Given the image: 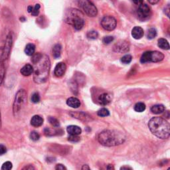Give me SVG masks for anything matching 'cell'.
Returning <instances> with one entry per match:
<instances>
[{
    "mask_svg": "<svg viewBox=\"0 0 170 170\" xmlns=\"http://www.w3.org/2000/svg\"><path fill=\"white\" fill-rule=\"evenodd\" d=\"M107 170H114V165H112V164L108 165V166H107Z\"/></svg>",
    "mask_w": 170,
    "mask_h": 170,
    "instance_id": "ab89813d",
    "label": "cell"
},
{
    "mask_svg": "<svg viewBox=\"0 0 170 170\" xmlns=\"http://www.w3.org/2000/svg\"><path fill=\"white\" fill-rule=\"evenodd\" d=\"M81 170H90V169L88 165H84L82 167Z\"/></svg>",
    "mask_w": 170,
    "mask_h": 170,
    "instance_id": "60d3db41",
    "label": "cell"
},
{
    "mask_svg": "<svg viewBox=\"0 0 170 170\" xmlns=\"http://www.w3.org/2000/svg\"><path fill=\"white\" fill-rule=\"evenodd\" d=\"M97 114L98 116L101 117H106L110 115V112L109 110L105 109V108H103V109H101L98 111Z\"/></svg>",
    "mask_w": 170,
    "mask_h": 170,
    "instance_id": "d4e9b609",
    "label": "cell"
},
{
    "mask_svg": "<svg viewBox=\"0 0 170 170\" xmlns=\"http://www.w3.org/2000/svg\"><path fill=\"white\" fill-rule=\"evenodd\" d=\"M61 53V46L60 44H57L53 48V57L57 59L60 57Z\"/></svg>",
    "mask_w": 170,
    "mask_h": 170,
    "instance_id": "7402d4cb",
    "label": "cell"
},
{
    "mask_svg": "<svg viewBox=\"0 0 170 170\" xmlns=\"http://www.w3.org/2000/svg\"><path fill=\"white\" fill-rule=\"evenodd\" d=\"M48 120H49V122H50V124H51V125L55 127V128H57V127L59 126V125H60L59 122V120H58L57 118L50 117L49 118Z\"/></svg>",
    "mask_w": 170,
    "mask_h": 170,
    "instance_id": "4316f807",
    "label": "cell"
},
{
    "mask_svg": "<svg viewBox=\"0 0 170 170\" xmlns=\"http://www.w3.org/2000/svg\"><path fill=\"white\" fill-rule=\"evenodd\" d=\"M120 170H132V169L130 166H128V165H124V166H122L120 168Z\"/></svg>",
    "mask_w": 170,
    "mask_h": 170,
    "instance_id": "f35d334b",
    "label": "cell"
},
{
    "mask_svg": "<svg viewBox=\"0 0 170 170\" xmlns=\"http://www.w3.org/2000/svg\"><path fill=\"white\" fill-rule=\"evenodd\" d=\"M132 56L130 55H128H128H124L122 58V59H121V62H122V63H124V64L127 65V64H129L130 63V62L132 61Z\"/></svg>",
    "mask_w": 170,
    "mask_h": 170,
    "instance_id": "83f0119b",
    "label": "cell"
},
{
    "mask_svg": "<svg viewBox=\"0 0 170 170\" xmlns=\"http://www.w3.org/2000/svg\"><path fill=\"white\" fill-rule=\"evenodd\" d=\"M34 63V80L37 84H42L47 81L51 68V62L46 55L37 53L31 59Z\"/></svg>",
    "mask_w": 170,
    "mask_h": 170,
    "instance_id": "6da1fadb",
    "label": "cell"
},
{
    "mask_svg": "<svg viewBox=\"0 0 170 170\" xmlns=\"http://www.w3.org/2000/svg\"><path fill=\"white\" fill-rule=\"evenodd\" d=\"M137 14L140 20L146 21L150 19L152 16V10L151 8L148 6L147 4L144 2L139 5Z\"/></svg>",
    "mask_w": 170,
    "mask_h": 170,
    "instance_id": "9c48e42d",
    "label": "cell"
},
{
    "mask_svg": "<svg viewBox=\"0 0 170 170\" xmlns=\"http://www.w3.org/2000/svg\"><path fill=\"white\" fill-rule=\"evenodd\" d=\"M57 131H55L53 130L50 129V128H46V129L45 130V135L47 136H53L55 135L57 133Z\"/></svg>",
    "mask_w": 170,
    "mask_h": 170,
    "instance_id": "e575fe53",
    "label": "cell"
},
{
    "mask_svg": "<svg viewBox=\"0 0 170 170\" xmlns=\"http://www.w3.org/2000/svg\"><path fill=\"white\" fill-rule=\"evenodd\" d=\"M40 7H41V6L39 5V4H36L31 12V14L33 16H37L39 15Z\"/></svg>",
    "mask_w": 170,
    "mask_h": 170,
    "instance_id": "f546056e",
    "label": "cell"
},
{
    "mask_svg": "<svg viewBox=\"0 0 170 170\" xmlns=\"http://www.w3.org/2000/svg\"><path fill=\"white\" fill-rule=\"evenodd\" d=\"M157 45L161 49H164V50H169V45L168 41L165 39L161 38L158 40V43H157Z\"/></svg>",
    "mask_w": 170,
    "mask_h": 170,
    "instance_id": "44dd1931",
    "label": "cell"
},
{
    "mask_svg": "<svg viewBox=\"0 0 170 170\" xmlns=\"http://www.w3.org/2000/svg\"><path fill=\"white\" fill-rule=\"evenodd\" d=\"M27 101V93L26 91L22 89L19 90L15 95V101L14 102L13 111L15 116L17 115L21 110L22 109L24 105Z\"/></svg>",
    "mask_w": 170,
    "mask_h": 170,
    "instance_id": "5b68a950",
    "label": "cell"
},
{
    "mask_svg": "<svg viewBox=\"0 0 170 170\" xmlns=\"http://www.w3.org/2000/svg\"><path fill=\"white\" fill-rule=\"evenodd\" d=\"M98 140L100 144L105 146H116L124 143L125 136L117 130H106L98 135Z\"/></svg>",
    "mask_w": 170,
    "mask_h": 170,
    "instance_id": "3957f363",
    "label": "cell"
},
{
    "mask_svg": "<svg viewBox=\"0 0 170 170\" xmlns=\"http://www.w3.org/2000/svg\"><path fill=\"white\" fill-rule=\"evenodd\" d=\"M43 123V119L39 115H35L31 120V124L34 127H39Z\"/></svg>",
    "mask_w": 170,
    "mask_h": 170,
    "instance_id": "e0dca14e",
    "label": "cell"
},
{
    "mask_svg": "<svg viewBox=\"0 0 170 170\" xmlns=\"http://www.w3.org/2000/svg\"><path fill=\"white\" fill-rule=\"evenodd\" d=\"M33 9H34V7H33L32 6H29L27 7V11L29 13H31L32 11H33Z\"/></svg>",
    "mask_w": 170,
    "mask_h": 170,
    "instance_id": "b9f144b4",
    "label": "cell"
},
{
    "mask_svg": "<svg viewBox=\"0 0 170 170\" xmlns=\"http://www.w3.org/2000/svg\"><path fill=\"white\" fill-rule=\"evenodd\" d=\"M132 35L135 39H140L144 36V30L142 27L136 26L132 31Z\"/></svg>",
    "mask_w": 170,
    "mask_h": 170,
    "instance_id": "5bb4252c",
    "label": "cell"
},
{
    "mask_svg": "<svg viewBox=\"0 0 170 170\" xmlns=\"http://www.w3.org/2000/svg\"><path fill=\"white\" fill-rule=\"evenodd\" d=\"M149 129L157 138L167 139L170 135V125L169 122L161 117H153L148 123Z\"/></svg>",
    "mask_w": 170,
    "mask_h": 170,
    "instance_id": "7a4b0ae2",
    "label": "cell"
},
{
    "mask_svg": "<svg viewBox=\"0 0 170 170\" xmlns=\"http://www.w3.org/2000/svg\"><path fill=\"white\" fill-rule=\"evenodd\" d=\"M130 49V45L128 42L126 41H120L118 43H116L114 46V51L115 52L122 53H126Z\"/></svg>",
    "mask_w": 170,
    "mask_h": 170,
    "instance_id": "8fae6325",
    "label": "cell"
},
{
    "mask_svg": "<svg viewBox=\"0 0 170 170\" xmlns=\"http://www.w3.org/2000/svg\"><path fill=\"white\" fill-rule=\"evenodd\" d=\"M27 170H35L34 168L32 166V165H30V166H28L27 168Z\"/></svg>",
    "mask_w": 170,
    "mask_h": 170,
    "instance_id": "7bdbcfd3",
    "label": "cell"
},
{
    "mask_svg": "<svg viewBox=\"0 0 170 170\" xmlns=\"http://www.w3.org/2000/svg\"><path fill=\"white\" fill-rule=\"evenodd\" d=\"M148 2H149V3H151V4H155V3L158 2V1H148Z\"/></svg>",
    "mask_w": 170,
    "mask_h": 170,
    "instance_id": "ee69618b",
    "label": "cell"
},
{
    "mask_svg": "<svg viewBox=\"0 0 170 170\" xmlns=\"http://www.w3.org/2000/svg\"><path fill=\"white\" fill-rule=\"evenodd\" d=\"M35 46L32 43L27 45V46L25 49V53L28 56H33L35 54Z\"/></svg>",
    "mask_w": 170,
    "mask_h": 170,
    "instance_id": "ffe728a7",
    "label": "cell"
},
{
    "mask_svg": "<svg viewBox=\"0 0 170 170\" xmlns=\"http://www.w3.org/2000/svg\"><path fill=\"white\" fill-rule=\"evenodd\" d=\"M55 170H67V168H66V167L64 165L59 164L56 165Z\"/></svg>",
    "mask_w": 170,
    "mask_h": 170,
    "instance_id": "74e56055",
    "label": "cell"
},
{
    "mask_svg": "<svg viewBox=\"0 0 170 170\" xmlns=\"http://www.w3.org/2000/svg\"><path fill=\"white\" fill-rule=\"evenodd\" d=\"M98 34L96 31H90L87 34V37L90 39H96L98 38Z\"/></svg>",
    "mask_w": 170,
    "mask_h": 170,
    "instance_id": "f1b7e54d",
    "label": "cell"
},
{
    "mask_svg": "<svg viewBox=\"0 0 170 170\" xmlns=\"http://www.w3.org/2000/svg\"><path fill=\"white\" fill-rule=\"evenodd\" d=\"M67 131L70 136H78L82 132V130L80 127L74 125L68 126L67 128Z\"/></svg>",
    "mask_w": 170,
    "mask_h": 170,
    "instance_id": "9a60e30c",
    "label": "cell"
},
{
    "mask_svg": "<svg viewBox=\"0 0 170 170\" xmlns=\"http://www.w3.org/2000/svg\"><path fill=\"white\" fill-rule=\"evenodd\" d=\"M164 59V55L160 51H146L142 54L140 58V62L142 63H146L148 62L157 63Z\"/></svg>",
    "mask_w": 170,
    "mask_h": 170,
    "instance_id": "8992f818",
    "label": "cell"
},
{
    "mask_svg": "<svg viewBox=\"0 0 170 170\" xmlns=\"http://www.w3.org/2000/svg\"><path fill=\"white\" fill-rule=\"evenodd\" d=\"M12 35L11 34H9L7 36L5 44L2 47L0 48V63H3L8 59L10 56L11 45H12Z\"/></svg>",
    "mask_w": 170,
    "mask_h": 170,
    "instance_id": "ba28073f",
    "label": "cell"
},
{
    "mask_svg": "<svg viewBox=\"0 0 170 170\" xmlns=\"http://www.w3.org/2000/svg\"><path fill=\"white\" fill-rule=\"evenodd\" d=\"M30 138L33 141H37L40 138V135L39 134V133H37V132L34 131L30 134Z\"/></svg>",
    "mask_w": 170,
    "mask_h": 170,
    "instance_id": "1f68e13d",
    "label": "cell"
},
{
    "mask_svg": "<svg viewBox=\"0 0 170 170\" xmlns=\"http://www.w3.org/2000/svg\"><path fill=\"white\" fill-rule=\"evenodd\" d=\"M113 41H114V37H112V36H107V37H104L102 41H103L104 44L109 45L110 43L113 42Z\"/></svg>",
    "mask_w": 170,
    "mask_h": 170,
    "instance_id": "836d02e7",
    "label": "cell"
},
{
    "mask_svg": "<svg viewBox=\"0 0 170 170\" xmlns=\"http://www.w3.org/2000/svg\"><path fill=\"white\" fill-rule=\"evenodd\" d=\"M65 21L67 23L73 26L77 30H81L85 23L83 14L81 11L74 8L69 9L66 12Z\"/></svg>",
    "mask_w": 170,
    "mask_h": 170,
    "instance_id": "277c9868",
    "label": "cell"
},
{
    "mask_svg": "<svg viewBox=\"0 0 170 170\" xmlns=\"http://www.w3.org/2000/svg\"><path fill=\"white\" fill-rule=\"evenodd\" d=\"M31 101L34 103H38L40 101V96L39 93H35L31 97Z\"/></svg>",
    "mask_w": 170,
    "mask_h": 170,
    "instance_id": "d6a6232c",
    "label": "cell"
},
{
    "mask_svg": "<svg viewBox=\"0 0 170 170\" xmlns=\"http://www.w3.org/2000/svg\"><path fill=\"white\" fill-rule=\"evenodd\" d=\"M157 35V31L156 29L154 28H151L148 31L147 33V38L148 39H154Z\"/></svg>",
    "mask_w": 170,
    "mask_h": 170,
    "instance_id": "cb8c5ba5",
    "label": "cell"
},
{
    "mask_svg": "<svg viewBox=\"0 0 170 170\" xmlns=\"http://www.w3.org/2000/svg\"><path fill=\"white\" fill-rule=\"evenodd\" d=\"M69 141L73 142H77L80 140V138L78 136H70L69 137Z\"/></svg>",
    "mask_w": 170,
    "mask_h": 170,
    "instance_id": "d590c367",
    "label": "cell"
},
{
    "mask_svg": "<svg viewBox=\"0 0 170 170\" xmlns=\"http://www.w3.org/2000/svg\"><path fill=\"white\" fill-rule=\"evenodd\" d=\"M117 25V20L113 16H105L101 21L102 27L106 31H113Z\"/></svg>",
    "mask_w": 170,
    "mask_h": 170,
    "instance_id": "30bf717a",
    "label": "cell"
},
{
    "mask_svg": "<svg viewBox=\"0 0 170 170\" xmlns=\"http://www.w3.org/2000/svg\"><path fill=\"white\" fill-rule=\"evenodd\" d=\"M12 164L10 161H6L2 166V170H11L12 169Z\"/></svg>",
    "mask_w": 170,
    "mask_h": 170,
    "instance_id": "4dcf8cb0",
    "label": "cell"
},
{
    "mask_svg": "<svg viewBox=\"0 0 170 170\" xmlns=\"http://www.w3.org/2000/svg\"><path fill=\"white\" fill-rule=\"evenodd\" d=\"M165 110V107L162 105H156L151 108V111L153 114H159L163 113Z\"/></svg>",
    "mask_w": 170,
    "mask_h": 170,
    "instance_id": "d6986e66",
    "label": "cell"
},
{
    "mask_svg": "<svg viewBox=\"0 0 170 170\" xmlns=\"http://www.w3.org/2000/svg\"><path fill=\"white\" fill-rule=\"evenodd\" d=\"M2 126V122H1V114H0V128H1Z\"/></svg>",
    "mask_w": 170,
    "mask_h": 170,
    "instance_id": "f6af8a7d",
    "label": "cell"
},
{
    "mask_svg": "<svg viewBox=\"0 0 170 170\" xmlns=\"http://www.w3.org/2000/svg\"><path fill=\"white\" fill-rule=\"evenodd\" d=\"M78 5L81 8L82 10L84 11V13L86 14L89 17H95L97 15L98 10L93 2H91L88 0H83V1L78 2Z\"/></svg>",
    "mask_w": 170,
    "mask_h": 170,
    "instance_id": "52a82bcc",
    "label": "cell"
},
{
    "mask_svg": "<svg viewBox=\"0 0 170 170\" xmlns=\"http://www.w3.org/2000/svg\"><path fill=\"white\" fill-rule=\"evenodd\" d=\"M6 152H7L6 147L2 144H0V156L5 154Z\"/></svg>",
    "mask_w": 170,
    "mask_h": 170,
    "instance_id": "8d00e7d4",
    "label": "cell"
},
{
    "mask_svg": "<svg viewBox=\"0 0 170 170\" xmlns=\"http://www.w3.org/2000/svg\"><path fill=\"white\" fill-rule=\"evenodd\" d=\"M67 69V66L64 63H59L55 68V74L57 77H61L64 75V74Z\"/></svg>",
    "mask_w": 170,
    "mask_h": 170,
    "instance_id": "4fadbf2b",
    "label": "cell"
},
{
    "mask_svg": "<svg viewBox=\"0 0 170 170\" xmlns=\"http://www.w3.org/2000/svg\"><path fill=\"white\" fill-rule=\"evenodd\" d=\"M67 105L73 108V109H77L81 106V102L77 98L70 97L67 101Z\"/></svg>",
    "mask_w": 170,
    "mask_h": 170,
    "instance_id": "ac0fdd59",
    "label": "cell"
},
{
    "mask_svg": "<svg viewBox=\"0 0 170 170\" xmlns=\"http://www.w3.org/2000/svg\"><path fill=\"white\" fill-rule=\"evenodd\" d=\"M4 75H5V67L3 63H0V86L3 82Z\"/></svg>",
    "mask_w": 170,
    "mask_h": 170,
    "instance_id": "484cf974",
    "label": "cell"
},
{
    "mask_svg": "<svg viewBox=\"0 0 170 170\" xmlns=\"http://www.w3.org/2000/svg\"><path fill=\"white\" fill-rule=\"evenodd\" d=\"M112 101V96L107 93H104L101 94L98 98V102L101 105L106 106L109 105Z\"/></svg>",
    "mask_w": 170,
    "mask_h": 170,
    "instance_id": "7c38bea8",
    "label": "cell"
},
{
    "mask_svg": "<svg viewBox=\"0 0 170 170\" xmlns=\"http://www.w3.org/2000/svg\"><path fill=\"white\" fill-rule=\"evenodd\" d=\"M168 170H170V168H168Z\"/></svg>",
    "mask_w": 170,
    "mask_h": 170,
    "instance_id": "bcb514c9",
    "label": "cell"
},
{
    "mask_svg": "<svg viewBox=\"0 0 170 170\" xmlns=\"http://www.w3.org/2000/svg\"><path fill=\"white\" fill-rule=\"evenodd\" d=\"M20 72L23 76H26V77L30 76L31 74L34 73V68H33L32 65L30 64H27L25 65L22 69H21Z\"/></svg>",
    "mask_w": 170,
    "mask_h": 170,
    "instance_id": "2e32d148",
    "label": "cell"
},
{
    "mask_svg": "<svg viewBox=\"0 0 170 170\" xmlns=\"http://www.w3.org/2000/svg\"><path fill=\"white\" fill-rule=\"evenodd\" d=\"M135 111L138 112V113H142L145 110H146V105L143 102H138L134 106Z\"/></svg>",
    "mask_w": 170,
    "mask_h": 170,
    "instance_id": "603a6c76",
    "label": "cell"
}]
</instances>
